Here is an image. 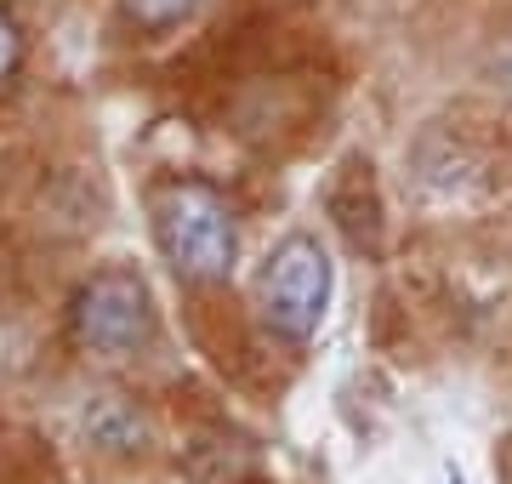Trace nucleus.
I'll return each mask as SVG.
<instances>
[{
    "label": "nucleus",
    "instance_id": "nucleus-1",
    "mask_svg": "<svg viewBox=\"0 0 512 484\" xmlns=\"http://www.w3.org/2000/svg\"><path fill=\"white\" fill-rule=\"evenodd\" d=\"M154 217V245L183 280H222L239 257L234 211L211 183H165L148 205Z\"/></svg>",
    "mask_w": 512,
    "mask_h": 484
},
{
    "label": "nucleus",
    "instance_id": "nucleus-2",
    "mask_svg": "<svg viewBox=\"0 0 512 484\" xmlns=\"http://www.w3.org/2000/svg\"><path fill=\"white\" fill-rule=\"evenodd\" d=\"M330 291H336L330 257H325V245L308 240V234H291L274 257L262 262V280H256L262 319H268V331L285 336V342H308V336L325 325Z\"/></svg>",
    "mask_w": 512,
    "mask_h": 484
},
{
    "label": "nucleus",
    "instance_id": "nucleus-3",
    "mask_svg": "<svg viewBox=\"0 0 512 484\" xmlns=\"http://www.w3.org/2000/svg\"><path fill=\"white\" fill-rule=\"evenodd\" d=\"M69 331L74 342L97 359H126L137 348H148L154 336V302H148V285L126 268H103L74 291L69 308Z\"/></svg>",
    "mask_w": 512,
    "mask_h": 484
},
{
    "label": "nucleus",
    "instance_id": "nucleus-4",
    "mask_svg": "<svg viewBox=\"0 0 512 484\" xmlns=\"http://www.w3.org/2000/svg\"><path fill=\"white\" fill-rule=\"evenodd\" d=\"M200 12V0H126V18L143 29V35H165V29H177L183 18Z\"/></svg>",
    "mask_w": 512,
    "mask_h": 484
},
{
    "label": "nucleus",
    "instance_id": "nucleus-5",
    "mask_svg": "<svg viewBox=\"0 0 512 484\" xmlns=\"http://www.w3.org/2000/svg\"><path fill=\"white\" fill-rule=\"evenodd\" d=\"M18 69V29H12V18H0V80Z\"/></svg>",
    "mask_w": 512,
    "mask_h": 484
}]
</instances>
